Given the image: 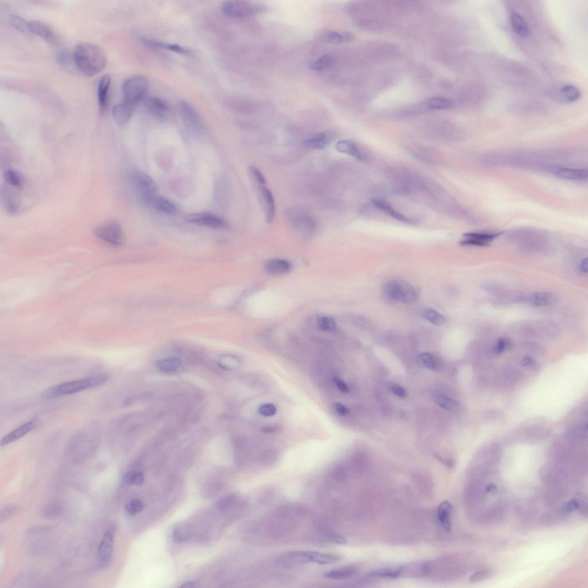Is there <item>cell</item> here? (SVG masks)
<instances>
[{
  "label": "cell",
  "mask_w": 588,
  "mask_h": 588,
  "mask_svg": "<svg viewBox=\"0 0 588 588\" xmlns=\"http://www.w3.org/2000/svg\"><path fill=\"white\" fill-rule=\"evenodd\" d=\"M73 60L80 72L88 77L98 74L105 67L107 58L98 45L90 43H80L75 46Z\"/></svg>",
  "instance_id": "cell-1"
},
{
  "label": "cell",
  "mask_w": 588,
  "mask_h": 588,
  "mask_svg": "<svg viewBox=\"0 0 588 588\" xmlns=\"http://www.w3.org/2000/svg\"><path fill=\"white\" fill-rule=\"evenodd\" d=\"M247 173L250 182L255 191L256 196L264 214L266 223H271L275 215V203L271 191L266 183L264 175L258 168L249 166Z\"/></svg>",
  "instance_id": "cell-2"
},
{
  "label": "cell",
  "mask_w": 588,
  "mask_h": 588,
  "mask_svg": "<svg viewBox=\"0 0 588 588\" xmlns=\"http://www.w3.org/2000/svg\"><path fill=\"white\" fill-rule=\"evenodd\" d=\"M340 560L341 557L337 554L300 550L289 551L281 555L276 560V563L283 568H290L310 563L333 564Z\"/></svg>",
  "instance_id": "cell-3"
},
{
  "label": "cell",
  "mask_w": 588,
  "mask_h": 588,
  "mask_svg": "<svg viewBox=\"0 0 588 588\" xmlns=\"http://www.w3.org/2000/svg\"><path fill=\"white\" fill-rule=\"evenodd\" d=\"M109 379V375L101 374L88 378L61 383L48 388L43 393V396L45 399H51L77 394L101 385L108 382Z\"/></svg>",
  "instance_id": "cell-4"
},
{
  "label": "cell",
  "mask_w": 588,
  "mask_h": 588,
  "mask_svg": "<svg viewBox=\"0 0 588 588\" xmlns=\"http://www.w3.org/2000/svg\"><path fill=\"white\" fill-rule=\"evenodd\" d=\"M128 180L142 202L157 195L159 190L157 183L144 172L132 170L128 174Z\"/></svg>",
  "instance_id": "cell-5"
},
{
  "label": "cell",
  "mask_w": 588,
  "mask_h": 588,
  "mask_svg": "<svg viewBox=\"0 0 588 588\" xmlns=\"http://www.w3.org/2000/svg\"><path fill=\"white\" fill-rule=\"evenodd\" d=\"M148 90V82L142 77L130 78L123 86L124 102L135 106L145 100Z\"/></svg>",
  "instance_id": "cell-6"
},
{
  "label": "cell",
  "mask_w": 588,
  "mask_h": 588,
  "mask_svg": "<svg viewBox=\"0 0 588 588\" xmlns=\"http://www.w3.org/2000/svg\"><path fill=\"white\" fill-rule=\"evenodd\" d=\"M385 294L391 300L403 304L413 303L418 298L415 289L404 281H391L384 285Z\"/></svg>",
  "instance_id": "cell-7"
},
{
  "label": "cell",
  "mask_w": 588,
  "mask_h": 588,
  "mask_svg": "<svg viewBox=\"0 0 588 588\" xmlns=\"http://www.w3.org/2000/svg\"><path fill=\"white\" fill-rule=\"evenodd\" d=\"M264 10V6L246 1H227L222 5L223 14L232 18H247Z\"/></svg>",
  "instance_id": "cell-8"
},
{
  "label": "cell",
  "mask_w": 588,
  "mask_h": 588,
  "mask_svg": "<svg viewBox=\"0 0 588 588\" xmlns=\"http://www.w3.org/2000/svg\"><path fill=\"white\" fill-rule=\"evenodd\" d=\"M290 224L295 235L300 238H311L316 231L317 223L313 218L306 214L292 213L290 214Z\"/></svg>",
  "instance_id": "cell-9"
},
{
  "label": "cell",
  "mask_w": 588,
  "mask_h": 588,
  "mask_svg": "<svg viewBox=\"0 0 588 588\" xmlns=\"http://www.w3.org/2000/svg\"><path fill=\"white\" fill-rule=\"evenodd\" d=\"M182 118L188 132L194 136H200L203 131V124L200 116L189 103L181 101L179 103Z\"/></svg>",
  "instance_id": "cell-10"
},
{
  "label": "cell",
  "mask_w": 588,
  "mask_h": 588,
  "mask_svg": "<svg viewBox=\"0 0 588 588\" xmlns=\"http://www.w3.org/2000/svg\"><path fill=\"white\" fill-rule=\"evenodd\" d=\"M97 238L113 246L121 245L124 239L121 226L116 222H109L101 224L94 230Z\"/></svg>",
  "instance_id": "cell-11"
},
{
  "label": "cell",
  "mask_w": 588,
  "mask_h": 588,
  "mask_svg": "<svg viewBox=\"0 0 588 588\" xmlns=\"http://www.w3.org/2000/svg\"><path fill=\"white\" fill-rule=\"evenodd\" d=\"M184 220L188 223L206 226L212 229H223L227 226V223L223 218L211 213H200L189 214L185 217Z\"/></svg>",
  "instance_id": "cell-12"
},
{
  "label": "cell",
  "mask_w": 588,
  "mask_h": 588,
  "mask_svg": "<svg viewBox=\"0 0 588 588\" xmlns=\"http://www.w3.org/2000/svg\"><path fill=\"white\" fill-rule=\"evenodd\" d=\"M144 106L147 111L155 118L162 121H166L171 118V108L163 100L157 97H149L144 100Z\"/></svg>",
  "instance_id": "cell-13"
},
{
  "label": "cell",
  "mask_w": 588,
  "mask_h": 588,
  "mask_svg": "<svg viewBox=\"0 0 588 588\" xmlns=\"http://www.w3.org/2000/svg\"><path fill=\"white\" fill-rule=\"evenodd\" d=\"M28 31L38 36L51 45H58L60 43V39L49 25L45 22L39 20L28 21Z\"/></svg>",
  "instance_id": "cell-14"
},
{
  "label": "cell",
  "mask_w": 588,
  "mask_h": 588,
  "mask_svg": "<svg viewBox=\"0 0 588 588\" xmlns=\"http://www.w3.org/2000/svg\"><path fill=\"white\" fill-rule=\"evenodd\" d=\"M549 173L553 174L557 178L575 182L586 181L588 177L587 170L583 168L562 167L552 165Z\"/></svg>",
  "instance_id": "cell-15"
},
{
  "label": "cell",
  "mask_w": 588,
  "mask_h": 588,
  "mask_svg": "<svg viewBox=\"0 0 588 588\" xmlns=\"http://www.w3.org/2000/svg\"><path fill=\"white\" fill-rule=\"evenodd\" d=\"M114 531L109 529L105 532L101 541L98 554L101 564L103 565H108L112 560L113 551Z\"/></svg>",
  "instance_id": "cell-16"
},
{
  "label": "cell",
  "mask_w": 588,
  "mask_h": 588,
  "mask_svg": "<svg viewBox=\"0 0 588 588\" xmlns=\"http://www.w3.org/2000/svg\"><path fill=\"white\" fill-rule=\"evenodd\" d=\"M38 425L37 420H32L30 421L26 422L24 424H22L20 426L15 428V430L12 431L6 435L5 437L2 438L1 441V446H4L6 445L11 444L14 442L20 440V438L25 436L32 430H33Z\"/></svg>",
  "instance_id": "cell-17"
},
{
  "label": "cell",
  "mask_w": 588,
  "mask_h": 588,
  "mask_svg": "<svg viewBox=\"0 0 588 588\" xmlns=\"http://www.w3.org/2000/svg\"><path fill=\"white\" fill-rule=\"evenodd\" d=\"M135 107L125 102L117 104L112 110V117L116 124L124 126L131 120Z\"/></svg>",
  "instance_id": "cell-18"
},
{
  "label": "cell",
  "mask_w": 588,
  "mask_h": 588,
  "mask_svg": "<svg viewBox=\"0 0 588 588\" xmlns=\"http://www.w3.org/2000/svg\"><path fill=\"white\" fill-rule=\"evenodd\" d=\"M111 78L105 75L101 78L98 86V103L101 115H103L108 109Z\"/></svg>",
  "instance_id": "cell-19"
},
{
  "label": "cell",
  "mask_w": 588,
  "mask_h": 588,
  "mask_svg": "<svg viewBox=\"0 0 588 588\" xmlns=\"http://www.w3.org/2000/svg\"><path fill=\"white\" fill-rule=\"evenodd\" d=\"M372 203L377 209L387 214V215L394 218L396 220L399 221V222L408 224H412L415 223L414 220L409 219V218L404 216V214L398 212L390 204L384 200L380 199V198H375V199L372 200Z\"/></svg>",
  "instance_id": "cell-20"
},
{
  "label": "cell",
  "mask_w": 588,
  "mask_h": 588,
  "mask_svg": "<svg viewBox=\"0 0 588 588\" xmlns=\"http://www.w3.org/2000/svg\"><path fill=\"white\" fill-rule=\"evenodd\" d=\"M144 203L162 213L171 214L176 211V207L173 203L164 197L158 196V194L149 198Z\"/></svg>",
  "instance_id": "cell-21"
},
{
  "label": "cell",
  "mask_w": 588,
  "mask_h": 588,
  "mask_svg": "<svg viewBox=\"0 0 588 588\" xmlns=\"http://www.w3.org/2000/svg\"><path fill=\"white\" fill-rule=\"evenodd\" d=\"M141 41L142 43L147 45V46L157 48V49L166 50L181 55H189L191 53L189 50L178 44L165 43L161 41L153 40V39L147 38H142Z\"/></svg>",
  "instance_id": "cell-22"
},
{
  "label": "cell",
  "mask_w": 588,
  "mask_h": 588,
  "mask_svg": "<svg viewBox=\"0 0 588 588\" xmlns=\"http://www.w3.org/2000/svg\"><path fill=\"white\" fill-rule=\"evenodd\" d=\"M333 139V136L330 132H323L319 133L313 137L306 140L304 142V147L313 149H323L330 144Z\"/></svg>",
  "instance_id": "cell-23"
},
{
  "label": "cell",
  "mask_w": 588,
  "mask_h": 588,
  "mask_svg": "<svg viewBox=\"0 0 588 588\" xmlns=\"http://www.w3.org/2000/svg\"><path fill=\"white\" fill-rule=\"evenodd\" d=\"M265 269L269 274L282 275L290 272L292 265L290 263L285 260L274 259L269 260L265 263Z\"/></svg>",
  "instance_id": "cell-24"
},
{
  "label": "cell",
  "mask_w": 588,
  "mask_h": 588,
  "mask_svg": "<svg viewBox=\"0 0 588 588\" xmlns=\"http://www.w3.org/2000/svg\"><path fill=\"white\" fill-rule=\"evenodd\" d=\"M319 38L324 43L337 44L352 41L353 36L348 32L326 31L321 33Z\"/></svg>",
  "instance_id": "cell-25"
},
{
  "label": "cell",
  "mask_w": 588,
  "mask_h": 588,
  "mask_svg": "<svg viewBox=\"0 0 588 588\" xmlns=\"http://www.w3.org/2000/svg\"><path fill=\"white\" fill-rule=\"evenodd\" d=\"M335 147L336 150L340 153L350 155L357 160L363 161L365 159V155L359 150L355 142L348 140L338 142Z\"/></svg>",
  "instance_id": "cell-26"
},
{
  "label": "cell",
  "mask_w": 588,
  "mask_h": 588,
  "mask_svg": "<svg viewBox=\"0 0 588 588\" xmlns=\"http://www.w3.org/2000/svg\"><path fill=\"white\" fill-rule=\"evenodd\" d=\"M452 510V506L447 501L442 502L437 508L438 519L441 526L447 532H450L452 527L451 519Z\"/></svg>",
  "instance_id": "cell-27"
},
{
  "label": "cell",
  "mask_w": 588,
  "mask_h": 588,
  "mask_svg": "<svg viewBox=\"0 0 588 588\" xmlns=\"http://www.w3.org/2000/svg\"><path fill=\"white\" fill-rule=\"evenodd\" d=\"M510 22L513 31L522 38L527 37L529 30L527 22L524 18L516 11H512L510 14Z\"/></svg>",
  "instance_id": "cell-28"
},
{
  "label": "cell",
  "mask_w": 588,
  "mask_h": 588,
  "mask_svg": "<svg viewBox=\"0 0 588 588\" xmlns=\"http://www.w3.org/2000/svg\"><path fill=\"white\" fill-rule=\"evenodd\" d=\"M556 297L553 294L547 292H538L532 294L529 302L536 307L550 306L556 302Z\"/></svg>",
  "instance_id": "cell-29"
},
{
  "label": "cell",
  "mask_w": 588,
  "mask_h": 588,
  "mask_svg": "<svg viewBox=\"0 0 588 588\" xmlns=\"http://www.w3.org/2000/svg\"><path fill=\"white\" fill-rule=\"evenodd\" d=\"M581 92L577 87L573 85L565 86L559 91L558 97L562 102L570 103L580 99Z\"/></svg>",
  "instance_id": "cell-30"
},
{
  "label": "cell",
  "mask_w": 588,
  "mask_h": 588,
  "mask_svg": "<svg viewBox=\"0 0 588 588\" xmlns=\"http://www.w3.org/2000/svg\"><path fill=\"white\" fill-rule=\"evenodd\" d=\"M182 364L181 359L178 357H168V358L159 360L156 366L159 371L163 373L173 372L180 368Z\"/></svg>",
  "instance_id": "cell-31"
},
{
  "label": "cell",
  "mask_w": 588,
  "mask_h": 588,
  "mask_svg": "<svg viewBox=\"0 0 588 588\" xmlns=\"http://www.w3.org/2000/svg\"><path fill=\"white\" fill-rule=\"evenodd\" d=\"M503 232L498 233H485V232H472L465 234L464 235L465 239H469L477 240L480 242L486 243L488 245V243L492 240L498 238L499 236L502 235Z\"/></svg>",
  "instance_id": "cell-32"
},
{
  "label": "cell",
  "mask_w": 588,
  "mask_h": 588,
  "mask_svg": "<svg viewBox=\"0 0 588 588\" xmlns=\"http://www.w3.org/2000/svg\"><path fill=\"white\" fill-rule=\"evenodd\" d=\"M356 572L355 569L350 568H344L327 571L324 574V577L333 580H344L352 577Z\"/></svg>",
  "instance_id": "cell-33"
},
{
  "label": "cell",
  "mask_w": 588,
  "mask_h": 588,
  "mask_svg": "<svg viewBox=\"0 0 588 588\" xmlns=\"http://www.w3.org/2000/svg\"><path fill=\"white\" fill-rule=\"evenodd\" d=\"M334 61L332 55L324 54L312 63L310 68L312 70L318 71L326 70L333 64Z\"/></svg>",
  "instance_id": "cell-34"
},
{
  "label": "cell",
  "mask_w": 588,
  "mask_h": 588,
  "mask_svg": "<svg viewBox=\"0 0 588 588\" xmlns=\"http://www.w3.org/2000/svg\"><path fill=\"white\" fill-rule=\"evenodd\" d=\"M422 315L426 320L437 326L444 325L446 323V318L437 311L431 309V308L424 309L422 312Z\"/></svg>",
  "instance_id": "cell-35"
},
{
  "label": "cell",
  "mask_w": 588,
  "mask_h": 588,
  "mask_svg": "<svg viewBox=\"0 0 588 588\" xmlns=\"http://www.w3.org/2000/svg\"><path fill=\"white\" fill-rule=\"evenodd\" d=\"M426 105L431 109L442 110L450 108L452 103L449 100L443 97H433L427 100Z\"/></svg>",
  "instance_id": "cell-36"
},
{
  "label": "cell",
  "mask_w": 588,
  "mask_h": 588,
  "mask_svg": "<svg viewBox=\"0 0 588 588\" xmlns=\"http://www.w3.org/2000/svg\"><path fill=\"white\" fill-rule=\"evenodd\" d=\"M317 324L321 330L327 331V332H333L337 329L335 320L330 317H320L317 320Z\"/></svg>",
  "instance_id": "cell-37"
},
{
  "label": "cell",
  "mask_w": 588,
  "mask_h": 588,
  "mask_svg": "<svg viewBox=\"0 0 588 588\" xmlns=\"http://www.w3.org/2000/svg\"><path fill=\"white\" fill-rule=\"evenodd\" d=\"M435 403L447 410L455 411L459 407V405L456 401L444 395H439L435 398Z\"/></svg>",
  "instance_id": "cell-38"
},
{
  "label": "cell",
  "mask_w": 588,
  "mask_h": 588,
  "mask_svg": "<svg viewBox=\"0 0 588 588\" xmlns=\"http://www.w3.org/2000/svg\"><path fill=\"white\" fill-rule=\"evenodd\" d=\"M218 364L221 368L231 371L238 367L239 361L238 359L233 356L223 355L220 357Z\"/></svg>",
  "instance_id": "cell-39"
},
{
  "label": "cell",
  "mask_w": 588,
  "mask_h": 588,
  "mask_svg": "<svg viewBox=\"0 0 588 588\" xmlns=\"http://www.w3.org/2000/svg\"><path fill=\"white\" fill-rule=\"evenodd\" d=\"M190 532L188 529L184 526H178L174 529L173 539L176 543H182L187 541L189 537Z\"/></svg>",
  "instance_id": "cell-40"
},
{
  "label": "cell",
  "mask_w": 588,
  "mask_h": 588,
  "mask_svg": "<svg viewBox=\"0 0 588 588\" xmlns=\"http://www.w3.org/2000/svg\"><path fill=\"white\" fill-rule=\"evenodd\" d=\"M4 177L6 182L11 186L16 188L21 187V178L16 171L12 170H6L4 172Z\"/></svg>",
  "instance_id": "cell-41"
},
{
  "label": "cell",
  "mask_w": 588,
  "mask_h": 588,
  "mask_svg": "<svg viewBox=\"0 0 588 588\" xmlns=\"http://www.w3.org/2000/svg\"><path fill=\"white\" fill-rule=\"evenodd\" d=\"M125 480L129 485L139 486L144 482V475L139 471H130L126 474Z\"/></svg>",
  "instance_id": "cell-42"
},
{
  "label": "cell",
  "mask_w": 588,
  "mask_h": 588,
  "mask_svg": "<svg viewBox=\"0 0 588 588\" xmlns=\"http://www.w3.org/2000/svg\"><path fill=\"white\" fill-rule=\"evenodd\" d=\"M323 534L324 538L331 543L338 545H345L347 543L346 539L343 536L329 529H324Z\"/></svg>",
  "instance_id": "cell-43"
},
{
  "label": "cell",
  "mask_w": 588,
  "mask_h": 588,
  "mask_svg": "<svg viewBox=\"0 0 588 588\" xmlns=\"http://www.w3.org/2000/svg\"><path fill=\"white\" fill-rule=\"evenodd\" d=\"M144 505L140 499H134L130 501L125 505V510L130 515L134 516L139 514L143 510Z\"/></svg>",
  "instance_id": "cell-44"
},
{
  "label": "cell",
  "mask_w": 588,
  "mask_h": 588,
  "mask_svg": "<svg viewBox=\"0 0 588 588\" xmlns=\"http://www.w3.org/2000/svg\"><path fill=\"white\" fill-rule=\"evenodd\" d=\"M418 359L422 365L428 369L431 370L437 369V365L436 360L433 356L428 353H422L418 355Z\"/></svg>",
  "instance_id": "cell-45"
},
{
  "label": "cell",
  "mask_w": 588,
  "mask_h": 588,
  "mask_svg": "<svg viewBox=\"0 0 588 588\" xmlns=\"http://www.w3.org/2000/svg\"><path fill=\"white\" fill-rule=\"evenodd\" d=\"M10 23L13 27L21 32H27L28 21L17 15H13L10 18Z\"/></svg>",
  "instance_id": "cell-46"
},
{
  "label": "cell",
  "mask_w": 588,
  "mask_h": 588,
  "mask_svg": "<svg viewBox=\"0 0 588 588\" xmlns=\"http://www.w3.org/2000/svg\"><path fill=\"white\" fill-rule=\"evenodd\" d=\"M4 204L6 210L9 213L12 214L18 213L19 210V204L15 198L11 196L10 194L9 196L5 197Z\"/></svg>",
  "instance_id": "cell-47"
},
{
  "label": "cell",
  "mask_w": 588,
  "mask_h": 588,
  "mask_svg": "<svg viewBox=\"0 0 588 588\" xmlns=\"http://www.w3.org/2000/svg\"><path fill=\"white\" fill-rule=\"evenodd\" d=\"M259 413L264 417H272L277 414V407L272 404H265L260 406Z\"/></svg>",
  "instance_id": "cell-48"
},
{
  "label": "cell",
  "mask_w": 588,
  "mask_h": 588,
  "mask_svg": "<svg viewBox=\"0 0 588 588\" xmlns=\"http://www.w3.org/2000/svg\"><path fill=\"white\" fill-rule=\"evenodd\" d=\"M71 54L66 50H61L57 55V61L61 66L67 67L71 62Z\"/></svg>",
  "instance_id": "cell-49"
},
{
  "label": "cell",
  "mask_w": 588,
  "mask_h": 588,
  "mask_svg": "<svg viewBox=\"0 0 588 588\" xmlns=\"http://www.w3.org/2000/svg\"><path fill=\"white\" fill-rule=\"evenodd\" d=\"M236 497L234 495H227L222 500H220L219 503V508L224 510L227 509L230 507L235 502Z\"/></svg>",
  "instance_id": "cell-50"
},
{
  "label": "cell",
  "mask_w": 588,
  "mask_h": 588,
  "mask_svg": "<svg viewBox=\"0 0 588 588\" xmlns=\"http://www.w3.org/2000/svg\"><path fill=\"white\" fill-rule=\"evenodd\" d=\"M579 505V499H573L565 503L561 508V511L564 513L573 512L575 509H578Z\"/></svg>",
  "instance_id": "cell-51"
},
{
  "label": "cell",
  "mask_w": 588,
  "mask_h": 588,
  "mask_svg": "<svg viewBox=\"0 0 588 588\" xmlns=\"http://www.w3.org/2000/svg\"><path fill=\"white\" fill-rule=\"evenodd\" d=\"M509 341L506 338H501L498 340L495 347L496 352L500 354L504 352L507 346L508 345Z\"/></svg>",
  "instance_id": "cell-52"
},
{
  "label": "cell",
  "mask_w": 588,
  "mask_h": 588,
  "mask_svg": "<svg viewBox=\"0 0 588 588\" xmlns=\"http://www.w3.org/2000/svg\"><path fill=\"white\" fill-rule=\"evenodd\" d=\"M489 576V574L486 571H478L475 574H473L469 578L470 583L479 582V581L486 579Z\"/></svg>",
  "instance_id": "cell-53"
},
{
  "label": "cell",
  "mask_w": 588,
  "mask_h": 588,
  "mask_svg": "<svg viewBox=\"0 0 588 588\" xmlns=\"http://www.w3.org/2000/svg\"><path fill=\"white\" fill-rule=\"evenodd\" d=\"M333 407L335 409L337 413L341 416H345L349 413V409L342 404H341V403H334Z\"/></svg>",
  "instance_id": "cell-54"
},
{
  "label": "cell",
  "mask_w": 588,
  "mask_h": 588,
  "mask_svg": "<svg viewBox=\"0 0 588 588\" xmlns=\"http://www.w3.org/2000/svg\"><path fill=\"white\" fill-rule=\"evenodd\" d=\"M334 382H335L337 388H339V390L341 392L344 393V394H347V393H349V389L348 386H347V385H346V383L343 381L342 380L336 378L334 379Z\"/></svg>",
  "instance_id": "cell-55"
},
{
  "label": "cell",
  "mask_w": 588,
  "mask_h": 588,
  "mask_svg": "<svg viewBox=\"0 0 588 588\" xmlns=\"http://www.w3.org/2000/svg\"><path fill=\"white\" fill-rule=\"evenodd\" d=\"M392 391L394 394L399 397L404 398L406 396V392L404 388L402 386L397 385H392L390 387Z\"/></svg>",
  "instance_id": "cell-56"
},
{
  "label": "cell",
  "mask_w": 588,
  "mask_h": 588,
  "mask_svg": "<svg viewBox=\"0 0 588 588\" xmlns=\"http://www.w3.org/2000/svg\"><path fill=\"white\" fill-rule=\"evenodd\" d=\"M578 270L583 273V274H587L588 272V259L587 258L582 259L578 265Z\"/></svg>",
  "instance_id": "cell-57"
},
{
  "label": "cell",
  "mask_w": 588,
  "mask_h": 588,
  "mask_svg": "<svg viewBox=\"0 0 588 588\" xmlns=\"http://www.w3.org/2000/svg\"><path fill=\"white\" fill-rule=\"evenodd\" d=\"M532 364H533V360L529 358V357H526L522 361V365L524 366H531Z\"/></svg>",
  "instance_id": "cell-58"
},
{
  "label": "cell",
  "mask_w": 588,
  "mask_h": 588,
  "mask_svg": "<svg viewBox=\"0 0 588 588\" xmlns=\"http://www.w3.org/2000/svg\"><path fill=\"white\" fill-rule=\"evenodd\" d=\"M197 587H198V584L196 581H190V582L184 584L181 587V588H194Z\"/></svg>",
  "instance_id": "cell-59"
},
{
  "label": "cell",
  "mask_w": 588,
  "mask_h": 588,
  "mask_svg": "<svg viewBox=\"0 0 588 588\" xmlns=\"http://www.w3.org/2000/svg\"><path fill=\"white\" fill-rule=\"evenodd\" d=\"M16 510H17V509H16L15 508H9L7 509H5L4 514H3V513H1V516L5 515L4 518L5 519V518H7L8 515H11V514H14V513L15 512V511H16ZM4 518H3V519H4Z\"/></svg>",
  "instance_id": "cell-60"
},
{
  "label": "cell",
  "mask_w": 588,
  "mask_h": 588,
  "mask_svg": "<svg viewBox=\"0 0 588 588\" xmlns=\"http://www.w3.org/2000/svg\"><path fill=\"white\" fill-rule=\"evenodd\" d=\"M263 430L265 432V433H273V432L277 430V428L274 426H266L263 428Z\"/></svg>",
  "instance_id": "cell-61"
},
{
  "label": "cell",
  "mask_w": 588,
  "mask_h": 588,
  "mask_svg": "<svg viewBox=\"0 0 588 588\" xmlns=\"http://www.w3.org/2000/svg\"><path fill=\"white\" fill-rule=\"evenodd\" d=\"M487 490H488L489 492L494 491L495 490V487L490 486V487H488V488H487Z\"/></svg>",
  "instance_id": "cell-62"
}]
</instances>
